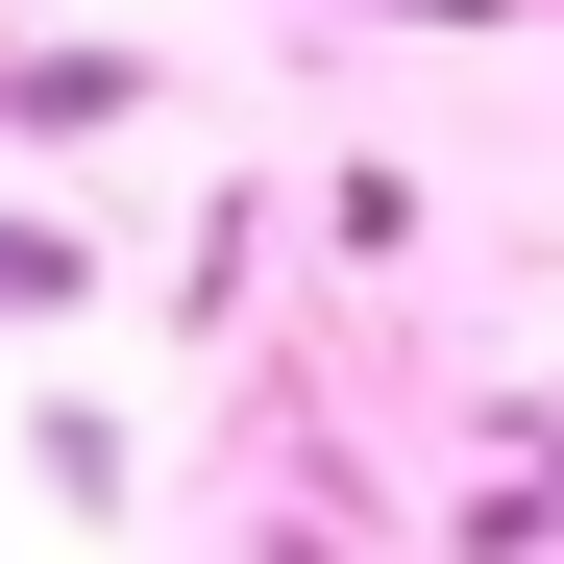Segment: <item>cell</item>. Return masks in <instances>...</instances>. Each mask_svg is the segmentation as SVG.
<instances>
[{
	"label": "cell",
	"mask_w": 564,
	"mask_h": 564,
	"mask_svg": "<svg viewBox=\"0 0 564 564\" xmlns=\"http://www.w3.org/2000/svg\"><path fill=\"white\" fill-rule=\"evenodd\" d=\"M148 123V50H0V148H99Z\"/></svg>",
	"instance_id": "6da1fadb"
},
{
	"label": "cell",
	"mask_w": 564,
	"mask_h": 564,
	"mask_svg": "<svg viewBox=\"0 0 564 564\" xmlns=\"http://www.w3.org/2000/svg\"><path fill=\"white\" fill-rule=\"evenodd\" d=\"M344 25H516V0H344Z\"/></svg>",
	"instance_id": "5b68a950"
},
{
	"label": "cell",
	"mask_w": 564,
	"mask_h": 564,
	"mask_svg": "<svg viewBox=\"0 0 564 564\" xmlns=\"http://www.w3.org/2000/svg\"><path fill=\"white\" fill-rule=\"evenodd\" d=\"M25 466H50V516H123V417H99V393H50Z\"/></svg>",
	"instance_id": "3957f363"
},
{
	"label": "cell",
	"mask_w": 564,
	"mask_h": 564,
	"mask_svg": "<svg viewBox=\"0 0 564 564\" xmlns=\"http://www.w3.org/2000/svg\"><path fill=\"white\" fill-rule=\"evenodd\" d=\"M99 295V221H50V197H0V319H74Z\"/></svg>",
	"instance_id": "7a4b0ae2"
},
{
	"label": "cell",
	"mask_w": 564,
	"mask_h": 564,
	"mask_svg": "<svg viewBox=\"0 0 564 564\" xmlns=\"http://www.w3.org/2000/svg\"><path fill=\"white\" fill-rule=\"evenodd\" d=\"M319 246H344V270H393V246H417V172H393V148H368V172H319Z\"/></svg>",
	"instance_id": "277c9868"
},
{
	"label": "cell",
	"mask_w": 564,
	"mask_h": 564,
	"mask_svg": "<svg viewBox=\"0 0 564 564\" xmlns=\"http://www.w3.org/2000/svg\"><path fill=\"white\" fill-rule=\"evenodd\" d=\"M270 564H344V540H270Z\"/></svg>",
	"instance_id": "8992f818"
}]
</instances>
